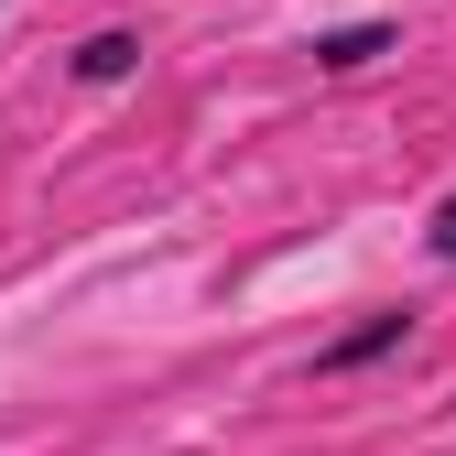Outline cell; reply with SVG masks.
<instances>
[{
    "label": "cell",
    "mask_w": 456,
    "mask_h": 456,
    "mask_svg": "<svg viewBox=\"0 0 456 456\" xmlns=\"http://www.w3.org/2000/svg\"><path fill=\"white\" fill-rule=\"evenodd\" d=\"M403 337H413V305H380V315H359L348 337H326V348H315V380H348V370L391 359V348H403Z\"/></svg>",
    "instance_id": "cell-1"
},
{
    "label": "cell",
    "mask_w": 456,
    "mask_h": 456,
    "mask_svg": "<svg viewBox=\"0 0 456 456\" xmlns=\"http://www.w3.org/2000/svg\"><path fill=\"white\" fill-rule=\"evenodd\" d=\"M66 66H77V87H120V77H142V33L109 22V33H87V44L66 54Z\"/></svg>",
    "instance_id": "cell-2"
},
{
    "label": "cell",
    "mask_w": 456,
    "mask_h": 456,
    "mask_svg": "<svg viewBox=\"0 0 456 456\" xmlns=\"http://www.w3.org/2000/svg\"><path fill=\"white\" fill-rule=\"evenodd\" d=\"M370 54H391V22H337V33H315V77H359Z\"/></svg>",
    "instance_id": "cell-3"
},
{
    "label": "cell",
    "mask_w": 456,
    "mask_h": 456,
    "mask_svg": "<svg viewBox=\"0 0 456 456\" xmlns=\"http://www.w3.org/2000/svg\"><path fill=\"white\" fill-rule=\"evenodd\" d=\"M424 240H435V261H456V196L435 207V228H424Z\"/></svg>",
    "instance_id": "cell-4"
}]
</instances>
